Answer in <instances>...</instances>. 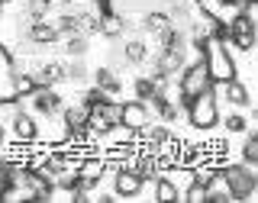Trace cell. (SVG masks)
<instances>
[{"mask_svg": "<svg viewBox=\"0 0 258 203\" xmlns=\"http://www.w3.org/2000/svg\"><path fill=\"white\" fill-rule=\"evenodd\" d=\"M220 181L223 187L229 190L232 203H248L258 190V177H255V168L245 165V161H223L220 165Z\"/></svg>", "mask_w": 258, "mask_h": 203, "instance_id": "6da1fadb", "label": "cell"}, {"mask_svg": "<svg viewBox=\"0 0 258 203\" xmlns=\"http://www.w3.org/2000/svg\"><path fill=\"white\" fill-rule=\"evenodd\" d=\"M174 84H177V100H174V103H177V110H184L197 94L213 91V81H210V75H207L204 58H194V61L184 64V68L177 71Z\"/></svg>", "mask_w": 258, "mask_h": 203, "instance_id": "7a4b0ae2", "label": "cell"}, {"mask_svg": "<svg viewBox=\"0 0 258 203\" xmlns=\"http://www.w3.org/2000/svg\"><path fill=\"white\" fill-rule=\"evenodd\" d=\"M204 64H207V75H210V81H213V87L223 84V81H229V78H239L236 55H232V48L226 42H220V39H210L207 42Z\"/></svg>", "mask_w": 258, "mask_h": 203, "instance_id": "3957f363", "label": "cell"}, {"mask_svg": "<svg viewBox=\"0 0 258 203\" xmlns=\"http://www.w3.org/2000/svg\"><path fill=\"white\" fill-rule=\"evenodd\" d=\"M187 113V126L197 129V132H213L220 126V100H216V87L213 91H204L197 94L194 100L184 107Z\"/></svg>", "mask_w": 258, "mask_h": 203, "instance_id": "277c9868", "label": "cell"}, {"mask_svg": "<svg viewBox=\"0 0 258 203\" xmlns=\"http://www.w3.org/2000/svg\"><path fill=\"white\" fill-rule=\"evenodd\" d=\"M10 136H13L16 145H36L42 139V126H39V119L23 107L10 116Z\"/></svg>", "mask_w": 258, "mask_h": 203, "instance_id": "5b68a950", "label": "cell"}, {"mask_svg": "<svg viewBox=\"0 0 258 203\" xmlns=\"http://www.w3.org/2000/svg\"><path fill=\"white\" fill-rule=\"evenodd\" d=\"M119 123L129 126L133 132H142L152 123V110L145 100H119Z\"/></svg>", "mask_w": 258, "mask_h": 203, "instance_id": "8992f818", "label": "cell"}, {"mask_svg": "<svg viewBox=\"0 0 258 203\" xmlns=\"http://www.w3.org/2000/svg\"><path fill=\"white\" fill-rule=\"evenodd\" d=\"M29 103H32V113H36V116H58L61 107H64V97L58 94V87H39V91L29 97Z\"/></svg>", "mask_w": 258, "mask_h": 203, "instance_id": "52a82bcc", "label": "cell"}, {"mask_svg": "<svg viewBox=\"0 0 258 203\" xmlns=\"http://www.w3.org/2000/svg\"><path fill=\"white\" fill-rule=\"evenodd\" d=\"M145 190V181L139 177V171H133V168H119V171H113V197H139Z\"/></svg>", "mask_w": 258, "mask_h": 203, "instance_id": "ba28073f", "label": "cell"}, {"mask_svg": "<svg viewBox=\"0 0 258 203\" xmlns=\"http://www.w3.org/2000/svg\"><path fill=\"white\" fill-rule=\"evenodd\" d=\"M223 91V100L229 103L232 110H248L252 107V91H248V84L242 78H229V81H223V84H216Z\"/></svg>", "mask_w": 258, "mask_h": 203, "instance_id": "9c48e42d", "label": "cell"}, {"mask_svg": "<svg viewBox=\"0 0 258 203\" xmlns=\"http://www.w3.org/2000/svg\"><path fill=\"white\" fill-rule=\"evenodd\" d=\"M23 39L32 45H55V42H61V36H58V29H55V23L52 20H36V23H29L26 29H23Z\"/></svg>", "mask_w": 258, "mask_h": 203, "instance_id": "30bf717a", "label": "cell"}, {"mask_svg": "<svg viewBox=\"0 0 258 203\" xmlns=\"http://www.w3.org/2000/svg\"><path fill=\"white\" fill-rule=\"evenodd\" d=\"M94 84L100 87L107 97H119V94H123V81L116 78V71H113L110 64H100V68L94 71Z\"/></svg>", "mask_w": 258, "mask_h": 203, "instance_id": "8fae6325", "label": "cell"}, {"mask_svg": "<svg viewBox=\"0 0 258 203\" xmlns=\"http://www.w3.org/2000/svg\"><path fill=\"white\" fill-rule=\"evenodd\" d=\"M126 32V16L123 13H103L100 16V26H97V36H103V39H119Z\"/></svg>", "mask_w": 258, "mask_h": 203, "instance_id": "7c38bea8", "label": "cell"}, {"mask_svg": "<svg viewBox=\"0 0 258 203\" xmlns=\"http://www.w3.org/2000/svg\"><path fill=\"white\" fill-rule=\"evenodd\" d=\"M58 116H61V123L68 126V129H81V126H87V116H91V110H87L84 103L78 100V103H64Z\"/></svg>", "mask_w": 258, "mask_h": 203, "instance_id": "4fadbf2b", "label": "cell"}, {"mask_svg": "<svg viewBox=\"0 0 258 203\" xmlns=\"http://www.w3.org/2000/svg\"><path fill=\"white\" fill-rule=\"evenodd\" d=\"M64 42V55L68 58H84L87 48H91V36H84V32H68V36H61Z\"/></svg>", "mask_w": 258, "mask_h": 203, "instance_id": "5bb4252c", "label": "cell"}, {"mask_svg": "<svg viewBox=\"0 0 258 203\" xmlns=\"http://www.w3.org/2000/svg\"><path fill=\"white\" fill-rule=\"evenodd\" d=\"M168 26H174V23H171V16L165 13V7H161V10H149L142 16V29L149 32V36H158V32H165Z\"/></svg>", "mask_w": 258, "mask_h": 203, "instance_id": "9a60e30c", "label": "cell"}, {"mask_svg": "<svg viewBox=\"0 0 258 203\" xmlns=\"http://www.w3.org/2000/svg\"><path fill=\"white\" fill-rule=\"evenodd\" d=\"M52 13H55V4H52V0H26V4H23V16H26L29 23L52 20Z\"/></svg>", "mask_w": 258, "mask_h": 203, "instance_id": "2e32d148", "label": "cell"}, {"mask_svg": "<svg viewBox=\"0 0 258 203\" xmlns=\"http://www.w3.org/2000/svg\"><path fill=\"white\" fill-rule=\"evenodd\" d=\"M123 61L126 64H145L149 61V42L145 39H129L123 45Z\"/></svg>", "mask_w": 258, "mask_h": 203, "instance_id": "e0dca14e", "label": "cell"}, {"mask_svg": "<svg viewBox=\"0 0 258 203\" xmlns=\"http://www.w3.org/2000/svg\"><path fill=\"white\" fill-rule=\"evenodd\" d=\"M152 184H155V200L158 203H177V200H181V190H177L174 181H168L165 174H158Z\"/></svg>", "mask_w": 258, "mask_h": 203, "instance_id": "ac0fdd59", "label": "cell"}, {"mask_svg": "<svg viewBox=\"0 0 258 203\" xmlns=\"http://www.w3.org/2000/svg\"><path fill=\"white\" fill-rule=\"evenodd\" d=\"M242 136H245V142H242V158H239V161H245V165L255 168V165H258V132L248 126Z\"/></svg>", "mask_w": 258, "mask_h": 203, "instance_id": "d6986e66", "label": "cell"}, {"mask_svg": "<svg viewBox=\"0 0 258 203\" xmlns=\"http://www.w3.org/2000/svg\"><path fill=\"white\" fill-rule=\"evenodd\" d=\"M220 123H223V129L229 136H242L248 129V116H245V113H239V110H229V116H223Z\"/></svg>", "mask_w": 258, "mask_h": 203, "instance_id": "ffe728a7", "label": "cell"}, {"mask_svg": "<svg viewBox=\"0 0 258 203\" xmlns=\"http://www.w3.org/2000/svg\"><path fill=\"white\" fill-rule=\"evenodd\" d=\"M87 78H91V71H87V64L81 58H68V61H64V81H71V84L78 81V84H81V81H87Z\"/></svg>", "mask_w": 258, "mask_h": 203, "instance_id": "44dd1931", "label": "cell"}, {"mask_svg": "<svg viewBox=\"0 0 258 203\" xmlns=\"http://www.w3.org/2000/svg\"><path fill=\"white\" fill-rule=\"evenodd\" d=\"M133 91H136V100H145V103H149L152 97L158 94V87H155V81H152L149 75H142V78H136Z\"/></svg>", "mask_w": 258, "mask_h": 203, "instance_id": "7402d4cb", "label": "cell"}, {"mask_svg": "<svg viewBox=\"0 0 258 203\" xmlns=\"http://www.w3.org/2000/svg\"><path fill=\"white\" fill-rule=\"evenodd\" d=\"M181 197L187 200V203H207V187H204V184H197V181H190L187 187L181 190Z\"/></svg>", "mask_w": 258, "mask_h": 203, "instance_id": "603a6c76", "label": "cell"}, {"mask_svg": "<svg viewBox=\"0 0 258 203\" xmlns=\"http://www.w3.org/2000/svg\"><path fill=\"white\" fill-rule=\"evenodd\" d=\"M232 48H239V52H252L255 48V32H236V36L229 39Z\"/></svg>", "mask_w": 258, "mask_h": 203, "instance_id": "cb8c5ba5", "label": "cell"}, {"mask_svg": "<svg viewBox=\"0 0 258 203\" xmlns=\"http://www.w3.org/2000/svg\"><path fill=\"white\" fill-rule=\"evenodd\" d=\"M103 100H110V97L103 94V91H100V87H97V84H94V87H87V91L81 94V103H84L87 110H91V107H97V103H103Z\"/></svg>", "mask_w": 258, "mask_h": 203, "instance_id": "d4e9b609", "label": "cell"}, {"mask_svg": "<svg viewBox=\"0 0 258 203\" xmlns=\"http://www.w3.org/2000/svg\"><path fill=\"white\" fill-rule=\"evenodd\" d=\"M10 64H16V55L7 42H0V68H10Z\"/></svg>", "mask_w": 258, "mask_h": 203, "instance_id": "484cf974", "label": "cell"}, {"mask_svg": "<svg viewBox=\"0 0 258 203\" xmlns=\"http://www.w3.org/2000/svg\"><path fill=\"white\" fill-rule=\"evenodd\" d=\"M4 145H7V123L0 119V149H4Z\"/></svg>", "mask_w": 258, "mask_h": 203, "instance_id": "4316f807", "label": "cell"}, {"mask_svg": "<svg viewBox=\"0 0 258 203\" xmlns=\"http://www.w3.org/2000/svg\"><path fill=\"white\" fill-rule=\"evenodd\" d=\"M223 4H229V7H245V4H255V0H223Z\"/></svg>", "mask_w": 258, "mask_h": 203, "instance_id": "83f0119b", "label": "cell"}, {"mask_svg": "<svg viewBox=\"0 0 258 203\" xmlns=\"http://www.w3.org/2000/svg\"><path fill=\"white\" fill-rule=\"evenodd\" d=\"M58 4H61V7H71V4H75V0H58Z\"/></svg>", "mask_w": 258, "mask_h": 203, "instance_id": "f1b7e54d", "label": "cell"}]
</instances>
